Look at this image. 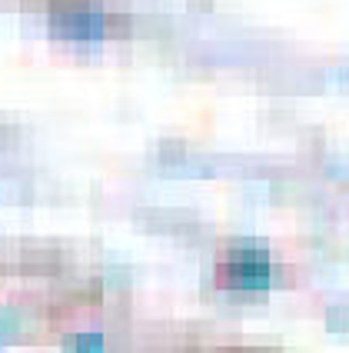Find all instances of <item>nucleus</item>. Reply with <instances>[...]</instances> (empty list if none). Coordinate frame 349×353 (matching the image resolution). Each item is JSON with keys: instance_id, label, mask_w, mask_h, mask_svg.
<instances>
[{"instance_id": "f257e3e1", "label": "nucleus", "mask_w": 349, "mask_h": 353, "mask_svg": "<svg viewBox=\"0 0 349 353\" xmlns=\"http://www.w3.org/2000/svg\"><path fill=\"white\" fill-rule=\"evenodd\" d=\"M220 283L226 290H243V294H263L273 283V263L266 250L260 247H240L220 263Z\"/></svg>"}, {"instance_id": "f03ea898", "label": "nucleus", "mask_w": 349, "mask_h": 353, "mask_svg": "<svg viewBox=\"0 0 349 353\" xmlns=\"http://www.w3.org/2000/svg\"><path fill=\"white\" fill-rule=\"evenodd\" d=\"M107 30H110V20L94 10H67L54 17V34L67 40H100L107 37Z\"/></svg>"}, {"instance_id": "7ed1b4c3", "label": "nucleus", "mask_w": 349, "mask_h": 353, "mask_svg": "<svg viewBox=\"0 0 349 353\" xmlns=\"http://www.w3.org/2000/svg\"><path fill=\"white\" fill-rule=\"evenodd\" d=\"M67 353H103V336L100 334H80L67 343Z\"/></svg>"}]
</instances>
